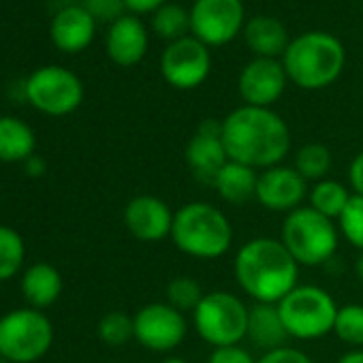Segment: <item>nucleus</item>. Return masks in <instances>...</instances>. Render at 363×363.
Wrapping results in <instances>:
<instances>
[{
  "instance_id": "nucleus-1",
  "label": "nucleus",
  "mask_w": 363,
  "mask_h": 363,
  "mask_svg": "<svg viewBox=\"0 0 363 363\" xmlns=\"http://www.w3.org/2000/svg\"><path fill=\"white\" fill-rule=\"evenodd\" d=\"M223 143L229 160L265 171L289 156L291 130L269 107L244 105L223 120Z\"/></svg>"
},
{
  "instance_id": "nucleus-2",
  "label": "nucleus",
  "mask_w": 363,
  "mask_h": 363,
  "mask_svg": "<svg viewBox=\"0 0 363 363\" xmlns=\"http://www.w3.org/2000/svg\"><path fill=\"white\" fill-rule=\"evenodd\" d=\"M233 276L257 303H280L299 280V263L280 240H248L235 255Z\"/></svg>"
},
{
  "instance_id": "nucleus-3",
  "label": "nucleus",
  "mask_w": 363,
  "mask_h": 363,
  "mask_svg": "<svg viewBox=\"0 0 363 363\" xmlns=\"http://www.w3.org/2000/svg\"><path fill=\"white\" fill-rule=\"evenodd\" d=\"M171 240L193 259H220L233 244V227L223 210L206 201L182 206L173 216Z\"/></svg>"
},
{
  "instance_id": "nucleus-4",
  "label": "nucleus",
  "mask_w": 363,
  "mask_h": 363,
  "mask_svg": "<svg viewBox=\"0 0 363 363\" xmlns=\"http://www.w3.org/2000/svg\"><path fill=\"white\" fill-rule=\"evenodd\" d=\"M344 45L327 33H306L289 43L282 65L286 77L303 90L331 86L344 71Z\"/></svg>"
},
{
  "instance_id": "nucleus-5",
  "label": "nucleus",
  "mask_w": 363,
  "mask_h": 363,
  "mask_svg": "<svg viewBox=\"0 0 363 363\" xmlns=\"http://www.w3.org/2000/svg\"><path fill=\"white\" fill-rule=\"evenodd\" d=\"M280 242L299 265L318 267L335 255L340 244V229L331 218L318 214L310 206L297 208L286 214Z\"/></svg>"
},
{
  "instance_id": "nucleus-6",
  "label": "nucleus",
  "mask_w": 363,
  "mask_h": 363,
  "mask_svg": "<svg viewBox=\"0 0 363 363\" xmlns=\"http://www.w3.org/2000/svg\"><path fill=\"white\" fill-rule=\"evenodd\" d=\"M337 308L335 299L316 284H297L278 303L282 323L295 340H318L331 333Z\"/></svg>"
},
{
  "instance_id": "nucleus-7",
  "label": "nucleus",
  "mask_w": 363,
  "mask_h": 363,
  "mask_svg": "<svg viewBox=\"0 0 363 363\" xmlns=\"http://www.w3.org/2000/svg\"><path fill=\"white\" fill-rule=\"evenodd\" d=\"M193 325L212 348L238 346L248 331V306L233 293H206L193 312Z\"/></svg>"
},
{
  "instance_id": "nucleus-8",
  "label": "nucleus",
  "mask_w": 363,
  "mask_h": 363,
  "mask_svg": "<svg viewBox=\"0 0 363 363\" xmlns=\"http://www.w3.org/2000/svg\"><path fill=\"white\" fill-rule=\"evenodd\" d=\"M54 342L50 318L39 310H13L0 318V357L11 363L41 359Z\"/></svg>"
},
{
  "instance_id": "nucleus-9",
  "label": "nucleus",
  "mask_w": 363,
  "mask_h": 363,
  "mask_svg": "<svg viewBox=\"0 0 363 363\" xmlns=\"http://www.w3.org/2000/svg\"><path fill=\"white\" fill-rule=\"evenodd\" d=\"M24 90L30 105L48 116L73 113L84 101L82 79L62 67H43L35 71Z\"/></svg>"
},
{
  "instance_id": "nucleus-10",
  "label": "nucleus",
  "mask_w": 363,
  "mask_h": 363,
  "mask_svg": "<svg viewBox=\"0 0 363 363\" xmlns=\"http://www.w3.org/2000/svg\"><path fill=\"white\" fill-rule=\"evenodd\" d=\"M135 340L154 352H169L184 342L189 333L186 316L167 301L143 306L135 316Z\"/></svg>"
},
{
  "instance_id": "nucleus-11",
  "label": "nucleus",
  "mask_w": 363,
  "mask_h": 363,
  "mask_svg": "<svg viewBox=\"0 0 363 363\" xmlns=\"http://www.w3.org/2000/svg\"><path fill=\"white\" fill-rule=\"evenodd\" d=\"M244 24L242 0H195L191 30L208 48H218L238 37Z\"/></svg>"
},
{
  "instance_id": "nucleus-12",
  "label": "nucleus",
  "mask_w": 363,
  "mask_h": 363,
  "mask_svg": "<svg viewBox=\"0 0 363 363\" xmlns=\"http://www.w3.org/2000/svg\"><path fill=\"white\" fill-rule=\"evenodd\" d=\"M212 69L208 45L195 37L173 41L160 58V71L169 86L177 90H193L201 86Z\"/></svg>"
},
{
  "instance_id": "nucleus-13",
  "label": "nucleus",
  "mask_w": 363,
  "mask_h": 363,
  "mask_svg": "<svg viewBox=\"0 0 363 363\" xmlns=\"http://www.w3.org/2000/svg\"><path fill=\"white\" fill-rule=\"evenodd\" d=\"M308 197V182L295 167L276 164L259 173L255 199L269 212L291 214Z\"/></svg>"
},
{
  "instance_id": "nucleus-14",
  "label": "nucleus",
  "mask_w": 363,
  "mask_h": 363,
  "mask_svg": "<svg viewBox=\"0 0 363 363\" xmlns=\"http://www.w3.org/2000/svg\"><path fill=\"white\" fill-rule=\"evenodd\" d=\"M286 79L282 62L276 58H255L240 73V96L250 107H269L282 96Z\"/></svg>"
},
{
  "instance_id": "nucleus-15",
  "label": "nucleus",
  "mask_w": 363,
  "mask_h": 363,
  "mask_svg": "<svg viewBox=\"0 0 363 363\" xmlns=\"http://www.w3.org/2000/svg\"><path fill=\"white\" fill-rule=\"evenodd\" d=\"M173 216L175 212H171V208L154 195H139L124 208L126 229L133 238L147 244L171 238Z\"/></svg>"
},
{
  "instance_id": "nucleus-16",
  "label": "nucleus",
  "mask_w": 363,
  "mask_h": 363,
  "mask_svg": "<svg viewBox=\"0 0 363 363\" xmlns=\"http://www.w3.org/2000/svg\"><path fill=\"white\" fill-rule=\"evenodd\" d=\"M184 158L197 177L214 182L218 171L229 162V156L223 143V122L203 120L197 133L186 143Z\"/></svg>"
},
{
  "instance_id": "nucleus-17",
  "label": "nucleus",
  "mask_w": 363,
  "mask_h": 363,
  "mask_svg": "<svg viewBox=\"0 0 363 363\" xmlns=\"http://www.w3.org/2000/svg\"><path fill=\"white\" fill-rule=\"evenodd\" d=\"M94 30H96V20L84 7H67L58 11L56 18L52 20L50 35L60 52L77 54L92 43Z\"/></svg>"
},
{
  "instance_id": "nucleus-18",
  "label": "nucleus",
  "mask_w": 363,
  "mask_h": 363,
  "mask_svg": "<svg viewBox=\"0 0 363 363\" xmlns=\"http://www.w3.org/2000/svg\"><path fill=\"white\" fill-rule=\"evenodd\" d=\"M147 52V33L135 16H124L107 33V54L120 67H135Z\"/></svg>"
},
{
  "instance_id": "nucleus-19",
  "label": "nucleus",
  "mask_w": 363,
  "mask_h": 363,
  "mask_svg": "<svg viewBox=\"0 0 363 363\" xmlns=\"http://www.w3.org/2000/svg\"><path fill=\"white\" fill-rule=\"evenodd\" d=\"M246 337L252 342V346L261 348L263 354L286 346V340L291 335H289V331H286V327L282 323L278 303H257L255 301L248 308Z\"/></svg>"
},
{
  "instance_id": "nucleus-20",
  "label": "nucleus",
  "mask_w": 363,
  "mask_h": 363,
  "mask_svg": "<svg viewBox=\"0 0 363 363\" xmlns=\"http://www.w3.org/2000/svg\"><path fill=\"white\" fill-rule=\"evenodd\" d=\"M257 182L259 173L252 167H246L242 162L229 160L218 175L214 177V189L218 197L227 203H246L257 195Z\"/></svg>"
},
{
  "instance_id": "nucleus-21",
  "label": "nucleus",
  "mask_w": 363,
  "mask_h": 363,
  "mask_svg": "<svg viewBox=\"0 0 363 363\" xmlns=\"http://www.w3.org/2000/svg\"><path fill=\"white\" fill-rule=\"evenodd\" d=\"M244 37L248 48L257 54V58H276L280 54L284 56L291 43L284 26L267 16L252 18L244 28Z\"/></svg>"
},
{
  "instance_id": "nucleus-22",
  "label": "nucleus",
  "mask_w": 363,
  "mask_h": 363,
  "mask_svg": "<svg viewBox=\"0 0 363 363\" xmlns=\"http://www.w3.org/2000/svg\"><path fill=\"white\" fill-rule=\"evenodd\" d=\"M22 293L33 308H48L62 293V276L54 265L37 263L22 276Z\"/></svg>"
},
{
  "instance_id": "nucleus-23",
  "label": "nucleus",
  "mask_w": 363,
  "mask_h": 363,
  "mask_svg": "<svg viewBox=\"0 0 363 363\" xmlns=\"http://www.w3.org/2000/svg\"><path fill=\"white\" fill-rule=\"evenodd\" d=\"M33 128L13 116L0 118V160L3 162H26L35 152Z\"/></svg>"
},
{
  "instance_id": "nucleus-24",
  "label": "nucleus",
  "mask_w": 363,
  "mask_h": 363,
  "mask_svg": "<svg viewBox=\"0 0 363 363\" xmlns=\"http://www.w3.org/2000/svg\"><path fill=\"white\" fill-rule=\"evenodd\" d=\"M350 193L348 189L342 184L337 179H320L316 184L310 189L308 193V199H310V208L316 210L318 214L331 218V220H337L344 212V208L348 206L350 201Z\"/></svg>"
},
{
  "instance_id": "nucleus-25",
  "label": "nucleus",
  "mask_w": 363,
  "mask_h": 363,
  "mask_svg": "<svg viewBox=\"0 0 363 363\" xmlns=\"http://www.w3.org/2000/svg\"><path fill=\"white\" fill-rule=\"evenodd\" d=\"M295 169L306 182H320L327 179L331 169V152L323 143H306L295 154Z\"/></svg>"
},
{
  "instance_id": "nucleus-26",
  "label": "nucleus",
  "mask_w": 363,
  "mask_h": 363,
  "mask_svg": "<svg viewBox=\"0 0 363 363\" xmlns=\"http://www.w3.org/2000/svg\"><path fill=\"white\" fill-rule=\"evenodd\" d=\"M152 28L158 37L167 41L184 39L191 30V13L182 5H162L152 18Z\"/></svg>"
},
{
  "instance_id": "nucleus-27",
  "label": "nucleus",
  "mask_w": 363,
  "mask_h": 363,
  "mask_svg": "<svg viewBox=\"0 0 363 363\" xmlns=\"http://www.w3.org/2000/svg\"><path fill=\"white\" fill-rule=\"evenodd\" d=\"M164 297H167L169 306H173L182 314H186V312H195L197 310V306L201 303L206 293H203L201 284L195 278H191V276H177V278L169 280V284L164 289Z\"/></svg>"
},
{
  "instance_id": "nucleus-28",
  "label": "nucleus",
  "mask_w": 363,
  "mask_h": 363,
  "mask_svg": "<svg viewBox=\"0 0 363 363\" xmlns=\"http://www.w3.org/2000/svg\"><path fill=\"white\" fill-rule=\"evenodd\" d=\"M24 255L26 246L20 233L9 227H0V280H9L20 272Z\"/></svg>"
},
{
  "instance_id": "nucleus-29",
  "label": "nucleus",
  "mask_w": 363,
  "mask_h": 363,
  "mask_svg": "<svg viewBox=\"0 0 363 363\" xmlns=\"http://www.w3.org/2000/svg\"><path fill=\"white\" fill-rule=\"evenodd\" d=\"M333 333L337 340L352 348L363 346V306L361 303H346L337 308Z\"/></svg>"
},
{
  "instance_id": "nucleus-30",
  "label": "nucleus",
  "mask_w": 363,
  "mask_h": 363,
  "mask_svg": "<svg viewBox=\"0 0 363 363\" xmlns=\"http://www.w3.org/2000/svg\"><path fill=\"white\" fill-rule=\"evenodd\" d=\"M99 337L107 344V346H124L128 340L135 337V323L133 316L113 310L109 314H105L99 323Z\"/></svg>"
},
{
  "instance_id": "nucleus-31",
  "label": "nucleus",
  "mask_w": 363,
  "mask_h": 363,
  "mask_svg": "<svg viewBox=\"0 0 363 363\" xmlns=\"http://www.w3.org/2000/svg\"><path fill=\"white\" fill-rule=\"evenodd\" d=\"M337 229L350 246L363 252V197H350L348 206L337 218Z\"/></svg>"
},
{
  "instance_id": "nucleus-32",
  "label": "nucleus",
  "mask_w": 363,
  "mask_h": 363,
  "mask_svg": "<svg viewBox=\"0 0 363 363\" xmlns=\"http://www.w3.org/2000/svg\"><path fill=\"white\" fill-rule=\"evenodd\" d=\"M84 9L94 18V20H101V22H118L120 18H124V9H126V3L124 0H86Z\"/></svg>"
},
{
  "instance_id": "nucleus-33",
  "label": "nucleus",
  "mask_w": 363,
  "mask_h": 363,
  "mask_svg": "<svg viewBox=\"0 0 363 363\" xmlns=\"http://www.w3.org/2000/svg\"><path fill=\"white\" fill-rule=\"evenodd\" d=\"M208 363H257V361L252 359V354L246 348H242L238 344V346L214 348Z\"/></svg>"
},
{
  "instance_id": "nucleus-34",
  "label": "nucleus",
  "mask_w": 363,
  "mask_h": 363,
  "mask_svg": "<svg viewBox=\"0 0 363 363\" xmlns=\"http://www.w3.org/2000/svg\"><path fill=\"white\" fill-rule=\"evenodd\" d=\"M257 363H314V361L303 350H299V348L282 346L278 350L265 352Z\"/></svg>"
},
{
  "instance_id": "nucleus-35",
  "label": "nucleus",
  "mask_w": 363,
  "mask_h": 363,
  "mask_svg": "<svg viewBox=\"0 0 363 363\" xmlns=\"http://www.w3.org/2000/svg\"><path fill=\"white\" fill-rule=\"evenodd\" d=\"M348 184L352 195L363 197V152H359L348 167Z\"/></svg>"
},
{
  "instance_id": "nucleus-36",
  "label": "nucleus",
  "mask_w": 363,
  "mask_h": 363,
  "mask_svg": "<svg viewBox=\"0 0 363 363\" xmlns=\"http://www.w3.org/2000/svg\"><path fill=\"white\" fill-rule=\"evenodd\" d=\"M124 3H126V9L133 13H150L167 5V0H124Z\"/></svg>"
},
{
  "instance_id": "nucleus-37",
  "label": "nucleus",
  "mask_w": 363,
  "mask_h": 363,
  "mask_svg": "<svg viewBox=\"0 0 363 363\" xmlns=\"http://www.w3.org/2000/svg\"><path fill=\"white\" fill-rule=\"evenodd\" d=\"M26 171H28L30 175L39 177L41 173H45V162H43L39 156H30V158L26 160Z\"/></svg>"
},
{
  "instance_id": "nucleus-38",
  "label": "nucleus",
  "mask_w": 363,
  "mask_h": 363,
  "mask_svg": "<svg viewBox=\"0 0 363 363\" xmlns=\"http://www.w3.org/2000/svg\"><path fill=\"white\" fill-rule=\"evenodd\" d=\"M335 363H363V350H361V348L348 350V352L342 354Z\"/></svg>"
},
{
  "instance_id": "nucleus-39",
  "label": "nucleus",
  "mask_w": 363,
  "mask_h": 363,
  "mask_svg": "<svg viewBox=\"0 0 363 363\" xmlns=\"http://www.w3.org/2000/svg\"><path fill=\"white\" fill-rule=\"evenodd\" d=\"M354 274L363 282V252H359V259L354 261Z\"/></svg>"
},
{
  "instance_id": "nucleus-40",
  "label": "nucleus",
  "mask_w": 363,
  "mask_h": 363,
  "mask_svg": "<svg viewBox=\"0 0 363 363\" xmlns=\"http://www.w3.org/2000/svg\"><path fill=\"white\" fill-rule=\"evenodd\" d=\"M160 363H189L186 359H182V357H167V359H162Z\"/></svg>"
},
{
  "instance_id": "nucleus-41",
  "label": "nucleus",
  "mask_w": 363,
  "mask_h": 363,
  "mask_svg": "<svg viewBox=\"0 0 363 363\" xmlns=\"http://www.w3.org/2000/svg\"><path fill=\"white\" fill-rule=\"evenodd\" d=\"M0 363H11V361H7L5 357H0Z\"/></svg>"
}]
</instances>
